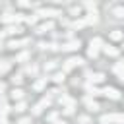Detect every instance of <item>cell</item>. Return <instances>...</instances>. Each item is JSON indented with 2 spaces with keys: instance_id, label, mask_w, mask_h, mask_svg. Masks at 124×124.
I'll return each instance as SVG.
<instances>
[{
  "instance_id": "1",
  "label": "cell",
  "mask_w": 124,
  "mask_h": 124,
  "mask_svg": "<svg viewBox=\"0 0 124 124\" xmlns=\"http://www.w3.org/2000/svg\"><path fill=\"white\" fill-rule=\"evenodd\" d=\"M124 124V114H105L101 118V124Z\"/></svg>"
},
{
  "instance_id": "2",
  "label": "cell",
  "mask_w": 124,
  "mask_h": 124,
  "mask_svg": "<svg viewBox=\"0 0 124 124\" xmlns=\"http://www.w3.org/2000/svg\"><path fill=\"white\" fill-rule=\"evenodd\" d=\"M37 16L39 17H56V16H60V12L58 10H52V8H43V10L37 12Z\"/></svg>"
},
{
  "instance_id": "3",
  "label": "cell",
  "mask_w": 124,
  "mask_h": 124,
  "mask_svg": "<svg viewBox=\"0 0 124 124\" xmlns=\"http://www.w3.org/2000/svg\"><path fill=\"white\" fill-rule=\"evenodd\" d=\"M83 64V60L79 58V56H72L70 60H66V64H64V70H72V68H76V66H81Z\"/></svg>"
},
{
  "instance_id": "4",
  "label": "cell",
  "mask_w": 124,
  "mask_h": 124,
  "mask_svg": "<svg viewBox=\"0 0 124 124\" xmlns=\"http://www.w3.org/2000/svg\"><path fill=\"white\" fill-rule=\"evenodd\" d=\"M103 95H105V97H108V99H114V101H116V99H120V91H118V89H114V87H105V89H103Z\"/></svg>"
},
{
  "instance_id": "5",
  "label": "cell",
  "mask_w": 124,
  "mask_h": 124,
  "mask_svg": "<svg viewBox=\"0 0 124 124\" xmlns=\"http://www.w3.org/2000/svg\"><path fill=\"white\" fill-rule=\"evenodd\" d=\"M19 19H23V17L21 16H14V14H6V16L0 17L2 23H14V21H19Z\"/></svg>"
},
{
  "instance_id": "6",
  "label": "cell",
  "mask_w": 124,
  "mask_h": 124,
  "mask_svg": "<svg viewBox=\"0 0 124 124\" xmlns=\"http://www.w3.org/2000/svg\"><path fill=\"white\" fill-rule=\"evenodd\" d=\"M85 25H91V23H97L99 21V17H97V12H89L87 16H85Z\"/></svg>"
},
{
  "instance_id": "7",
  "label": "cell",
  "mask_w": 124,
  "mask_h": 124,
  "mask_svg": "<svg viewBox=\"0 0 124 124\" xmlns=\"http://www.w3.org/2000/svg\"><path fill=\"white\" fill-rule=\"evenodd\" d=\"M110 41H124V31H122V29L110 31Z\"/></svg>"
},
{
  "instance_id": "8",
  "label": "cell",
  "mask_w": 124,
  "mask_h": 124,
  "mask_svg": "<svg viewBox=\"0 0 124 124\" xmlns=\"http://www.w3.org/2000/svg\"><path fill=\"white\" fill-rule=\"evenodd\" d=\"M107 56H116L118 54V48H114V46H108V45H103V48H101Z\"/></svg>"
},
{
  "instance_id": "9",
  "label": "cell",
  "mask_w": 124,
  "mask_h": 124,
  "mask_svg": "<svg viewBox=\"0 0 124 124\" xmlns=\"http://www.w3.org/2000/svg\"><path fill=\"white\" fill-rule=\"evenodd\" d=\"M79 45H81L79 41H70V43H66L62 48H64V50H78V48H79Z\"/></svg>"
},
{
  "instance_id": "10",
  "label": "cell",
  "mask_w": 124,
  "mask_h": 124,
  "mask_svg": "<svg viewBox=\"0 0 124 124\" xmlns=\"http://www.w3.org/2000/svg\"><path fill=\"white\" fill-rule=\"evenodd\" d=\"M114 74H118V76L124 74V60H118V62L114 64Z\"/></svg>"
},
{
  "instance_id": "11",
  "label": "cell",
  "mask_w": 124,
  "mask_h": 124,
  "mask_svg": "<svg viewBox=\"0 0 124 124\" xmlns=\"http://www.w3.org/2000/svg\"><path fill=\"white\" fill-rule=\"evenodd\" d=\"M54 27V23L52 21H48V23H43V25H39V33H46V31H50Z\"/></svg>"
},
{
  "instance_id": "12",
  "label": "cell",
  "mask_w": 124,
  "mask_h": 124,
  "mask_svg": "<svg viewBox=\"0 0 124 124\" xmlns=\"http://www.w3.org/2000/svg\"><path fill=\"white\" fill-rule=\"evenodd\" d=\"M103 45H105V43H103V39H101V37H93V39H91V46L103 48Z\"/></svg>"
},
{
  "instance_id": "13",
  "label": "cell",
  "mask_w": 124,
  "mask_h": 124,
  "mask_svg": "<svg viewBox=\"0 0 124 124\" xmlns=\"http://www.w3.org/2000/svg\"><path fill=\"white\" fill-rule=\"evenodd\" d=\"M103 79H105V74H93V76H91V81H93V83H101Z\"/></svg>"
},
{
  "instance_id": "14",
  "label": "cell",
  "mask_w": 124,
  "mask_h": 124,
  "mask_svg": "<svg viewBox=\"0 0 124 124\" xmlns=\"http://www.w3.org/2000/svg\"><path fill=\"white\" fill-rule=\"evenodd\" d=\"M112 14H114V17H124V6L114 8V10H112Z\"/></svg>"
},
{
  "instance_id": "15",
  "label": "cell",
  "mask_w": 124,
  "mask_h": 124,
  "mask_svg": "<svg viewBox=\"0 0 124 124\" xmlns=\"http://www.w3.org/2000/svg\"><path fill=\"white\" fill-rule=\"evenodd\" d=\"M25 43H27L25 39H23V41H12L8 46H10V48H19V46H21V45H25Z\"/></svg>"
},
{
  "instance_id": "16",
  "label": "cell",
  "mask_w": 124,
  "mask_h": 124,
  "mask_svg": "<svg viewBox=\"0 0 124 124\" xmlns=\"http://www.w3.org/2000/svg\"><path fill=\"white\" fill-rule=\"evenodd\" d=\"M97 54H99V48H97V46H89V50H87V56H89V58H95Z\"/></svg>"
},
{
  "instance_id": "17",
  "label": "cell",
  "mask_w": 124,
  "mask_h": 124,
  "mask_svg": "<svg viewBox=\"0 0 124 124\" xmlns=\"http://www.w3.org/2000/svg\"><path fill=\"white\" fill-rule=\"evenodd\" d=\"M52 79H54L56 83H62V81H64V72H58V74H54V76H52Z\"/></svg>"
},
{
  "instance_id": "18",
  "label": "cell",
  "mask_w": 124,
  "mask_h": 124,
  "mask_svg": "<svg viewBox=\"0 0 124 124\" xmlns=\"http://www.w3.org/2000/svg\"><path fill=\"white\" fill-rule=\"evenodd\" d=\"M12 97H14V99H21V97H23V91H21V89H14V91H12Z\"/></svg>"
},
{
  "instance_id": "19",
  "label": "cell",
  "mask_w": 124,
  "mask_h": 124,
  "mask_svg": "<svg viewBox=\"0 0 124 124\" xmlns=\"http://www.w3.org/2000/svg\"><path fill=\"white\" fill-rule=\"evenodd\" d=\"M19 31H21V29H19V27H14V25H10V27L6 29V33H10V35H14V33H19Z\"/></svg>"
},
{
  "instance_id": "20",
  "label": "cell",
  "mask_w": 124,
  "mask_h": 124,
  "mask_svg": "<svg viewBox=\"0 0 124 124\" xmlns=\"http://www.w3.org/2000/svg\"><path fill=\"white\" fill-rule=\"evenodd\" d=\"M87 108H89V110H97V108H99V105H97V103H95V101H93V103H91V101H89V99H87Z\"/></svg>"
},
{
  "instance_id": "21",
  "label": "cell",
  "mask_w": 124,
  "mask_h": 124,
  "mask_svg": "<svg viewBox=\"0 0 124 124\" xmlns=\"http://www.w3.org/2000/svg\"><path fill=\"white\" fill-rule=\"evenodd\" d=\"M45 81H46V78H45V79H39V81L35 83V89H43V87H45Z\"/></svg>"
},
{
  "instance_id": "22",
  "label": "cell",
  "mask_w": 124,
  "mask_h": 124,
  "mask_svg": "<svg viewBox=\"0 0 124 124\" xmlns=\"http://www.w3.org/2000/svg\"><path fill=\"white\" fill-rule=\"evenodd\" d=\"M19 6L21 8H29L31 6V0H19Z\"/></svg>"
},
{
  "instance_id": "23",
  "label": "cell",
  "mask_w": 124,
  "mask_h": 124,
  "mask_svg": "<svg viewBox=\"0 0 124 124\" xmlns=\"http://www.w3.org/2000/svg\"><path fill=\"white\" fill-rule=\"evenodd\" d=\"M27 58H29V54H27V52H21V54L17 56V60H27Z\"/></svg>"
},
{
  "instance_id": "24",
  "label": "cell",
  "mask_w": 124,
  "mask_h": 124,
  "mask_svg": "<svg viewBox=\"0 0 124 124\" xmlns=\"http://www.w3.org/2000/svg\"><path fill=\"white\" fill-rule=\"evenodd\" d=\"M16 110H17V112H21V110H25V105H23V103H19V105L16 107Z\"/></svg>"
},
{
  "instance_id": "25",
  "label": "cell",
  "mask_w": 124,
  "mask_h": 124,
  "mask_svg": "<svg viewBox=\"0 0 124 124\" xmlns=\"http://www.w3.org/2000/svg\"><path fill=\"white\" fill-rule=\"evenodd\" d=\"M70 14H74V16H76V14H79V8H72V10H70Z\"/></svg>"
},
{
  "instance_id": "26",
  "label": "cell",
  "mask_w": 124,
  "mask_h": 124,
  "mask_svg": "<svg viewBox=\"0 0 124 124\" xmlns=\"http://www.w3.org/2000/svg\"><path fill=\"white\" fill-rule=\"evenodd\" d=\"M27 122H29V118H21L19 120V124H27Z\"/></svg>"
},
{
  "instance_id": "27",
  "label": "cell",
  "mask_w": 124,
  "mask_h": 124,
  "mask_svg": "<svg viewBox=\"0 0 124 124\" xmlns=\"http://www.w3.org/2000/svg\"><path fill=\"white\" fill-rule=\"evenodd\" d=\"M83 4L87 6V4H95V0H83Z\"/></svg>"
},
{
  "instance_id": "28",
  "label": "cell",
  "mask_w": 124,
  "mask_h": 124,
  "mask_svg": "<svg viewBox=\"0 0 124 124\" xmlns=\"http://www.w3.org/2000/svg\"><path fill=\"white\" fill-rule=\"evenodd\" d=\"M2 91H4V83H0V93H2Z\"/></svg>"
},
{
  "instance_id": "29",
  "label": "cell",
  "mask_w": 124,
  "mask_h": 124,
  "mask_svg": "<svg viewBox=\"0 0 124 124\" xmlns=\"http://www.w3.org/2000/svg\"><path fill=\"white\" fill-rule=\"evenodd\" d=\"M120 79H122V81H124V74H122V76H120Z\"/></svg>"
},
{
  "instance_id": "30",
  "label": "cell",
  "mask_w": 124,
  "mask_h": 124,
  "mask_svg": "<svg viewBox=\"0 0 124 124\" xmlns=\"http://www.w3.org/2000/svg\"><path fill=\"white\" fill-rule=\"evenodd\" d=\"M54 124H64V122H54Z\"/></svg>"
},
{
  "instance_id": "31",
  "label": "cell",
  "mask_w": 124,
  "mask_h": 124,
  "mask_svg": "<svg viewBox=\"0 0 124 124\" xmlns=\"http://www.w3.org/2000/svg\"><path fill=\"white\" fill-rule=\"evenodd\" d=\"M52 2H62V0H52Z\"/></svg>"
},
{
  "instance_id": "32",
  "label": "cell",
  "mask_w": 124,
  "mask_h": 124,
  "mask_svg": "<svg viewBox=\"0 0 124 124\" xmlns=\"http://www.w3.org/2000/svg\"><path fill=\"white\" fill-rule=\"evenodd\" d=\"M122 48H124V41H122Z\"/></svg>"
}]
</instances>
